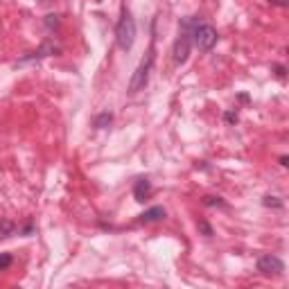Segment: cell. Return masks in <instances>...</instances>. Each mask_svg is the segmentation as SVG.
Segmentation results:
<instances>
[{
    "label": "cell",
    "instance_id": "obj_1",
    "mask_svg": "<svg viewBox=\"0 0 289 289\" xmlns=\"http://www.w3.org/2000/svg\"><path fill=\"white\" fill-rule=\"evenodd\" d=\"M115 41H118V48L122 52H129L134 48L136 41V20L131 16V12L127 7H122V14H120V20L115 25Z\"/></svg>",
    "mask_w": 289,
    "mask_h": 289
},
{
    "label": "cell",
    "instance_id": "obj_2",
    "mask_svg": "<svg viewBox=\"0 0 289 289\" xmlns=\"http://www.w3.org/2000/svg\"><path fill=\"white\" fill-rule=\"evenodd\" d=\"M151 68H154V48H149L147 57H145L143 61H140V66L136 68V72L131 75L129 88H127L129 95H138L140 91H145V86L149 84V72H151Z\"/></svg>",
    "mask_w": 289,
    "mask_h": 289
},
{
    "label": "cell",
    "instance_id": "obj_3",
    "mask_svg": "<svg viewBox=\"0 0 289 289\" xmlns=\"http://www.w3.org/2000/svg\"><path fill=\"white\" fill-rule=\"evenodd\" d=\"M190 36H192V43L199 48V52H210L215 48V43H217V30L208 23H201V20H197L192 25Z\"/></svg>",
    "mask_w": 289,
    "mask_h": 289
},
{
    "label": "cell",
    "instance_id": "obj_4",
    "mask_svg": "<svg viewBox=\"0 0 289 289\" xmlns=\"http://www.w3.org/2000/svg\"><path fill=\"white\" fill-rule=\"evenodd\" d=\"M197 23V18H183L181 20V32H178V39L174 41V61L176 64H186L188 61V55H190V45H192V36H190V30L192 25Z\"/></svg>",
    "mask_w": 289,
    "mask_h": 289
},
{
    "label": "cell",
    "instance_id": "obj_5",
    "mask_svg": "<svg viewBox=\"0 0 289 289\" xmlns=\"http://www.w3.org/2000/svg\"><path fill=\"white\" fill-rule=\"evenodd\" d=\"M257 271L265 273V276H280L282 271H285V262L280 260L278 255H260L257 257Z\"/></svg>",
    "mask_w": 289,
    "mask_h": 289
},
{
    "label": "cell",
    "instance_id": "obj_6",
    "mask_svg": "<svg viewBox=\"0 0 289 289\" xmlns=\"http://www.w3.org/2000/svg\"><path fill=\"white\" fill-rule=\"evenodd\" d=\"M50 55H59V45H55L52 41H45V43L41 45L39 50H34V52H30V55H25L23 59H20V64H25V61L43 59V57H50Z\"/></svg>",
    "mask_w": 289,
    "mask_h": 289
},
{
    "label": "cell",
    "instance_id": "obj_7",
    "mask_svg": "<svg viewBox=\"0 0 289 289\" xmlns=\"http://www.w3.org/2000/svg\"><path fill=\"white\" fill-rule=\"evenodd\" d=\"M165 217H167V210L163 206H154V208L145 210V213L138 217V222L140 224H154V222H163Z\"/></svg>",
    "mask_w": 289,
    "mask_h": 289
},
{
    "label": "cell",
    "instance_id": "obj_8",
    "mask_svg": "<svg viewBox=\"0 0 289 289\" xmlns=\"http://www.w3.org/2000/svg\"><path fill=\"white\" fill-rule=\"evenodd\" d=\"M149 194H151V183L147 181V178H140V181H136V186H134V199L138 203H143L149 199Z\"/></svg>",
    "mask_w": 289,
    "mask_h": 289
},
{
    "label": "cell",
    "instance_id": "obj_9",
    "mask_svg": "<svg viewBox=\"0 0 289 289\" xmlns=\"http://www.w3.org/2000/svg\"><path fill=\"white\" fill-rule=\"evenodd\" d=\"M111 120H113V113L104 111V113H99L97 118L93 120V127H95V129H104V127H109V124H111Z\"/></svg>",
    "mask_w": 289,
    "mask_h": 289
},
{
    "label": "cell",
    "instance_id": "obj_10",
    "mask_svg": "<svg viewBox=\"0 0 289 289\" xmlns=\"http://www.w3.org/2000/svg\"><path fill=\"white\" fill-rule=\"evenodd\" d=\"M12 262H14L12 253H0V271H7L12 267Z\"/></svg>",
    "mask_w": 289,
    "mask_h": 289
},
{
    "label": "cell",
    "instance_id": "obj_11",
    "mask_svg": "<svg viewBox=\"0 0 289 289\" xmlns=\"http://www.w3.org/2000/svg\"><path fill=\"white\" fill-rule=\"evenodd\" d=\"M45 28H48V30H57V28H59V16H55V14L45 16Z\"/></svg>",
    "mask_w": 289,
    "mask_h": 289
},
{
    "label": "cell",
    "instance_id": "obj_12",
    "mask_svg": "<svg viewBox=\"0 0 289 289\" xmlns=\"http://www.w3.org/2000/svg\"><path fill=\"white\" fill-rule=\"evenodd\" d=\"M203 206H224L219 197H203Z\"/></svg>",
    "mask_w": 289,
    "mask_h": 289
},
{
    "label": "cell",
    "instance_id": "obj_13",
    "mask_svg": "<svg viewBox=\"0 0 289 289\" xmlns=\"http://www.w3.org/2000/svg\"><path fill=\"white\" fill-rule=\"evenodd\" d=\"M265 206H273V208H282V201L278 197H265Z\"/></svg>",
    "mask_w": 289,
    "mask_h": 289
},
{
    "label": "cell",
    "instance_id": "obj_14",
    "mask_svg": "<svg viewBox=\"0 0 289 289\" xmlns=\"http://www.w3.org/2000/svg\"><path fill=\"white\" fill-rule=\"evenodd\" d=\"M199 230H201L206 238H213V228H210V224L208 222H199Z\"/></svg>",
    "mask_w": 289,
    "mask_h": 289
},
{
    "label": "cell",
    "instance_id": "obj_15",
    "mask_svg": "<svg viewBox=\"0 0 289 289\" xmlns=\"http://www.w3.org/2000/svg\"><path fill=\"white\" fill-rule=\"evenodd\" d=\"M224 120H226V122H228V124H235V122H238V113H233V111H226V113H224Z\"/></svg>",
    "mask_w": 289,
    "mask_h": 289
},
{
    "label": "cell",
    "instance_id": "obj_16",
    "mask_svg": "<svg viewBox=\"0 0 289 289\" xmlns=\"http://www.w3.org/2000/svg\"><path fill=\"white\" fill-rule=\"evenodd\" d=\"M276 70H278V77H285V68L282 66H276Z\"/></svg>",
    "mask_w": 289,
    "mask_h": 289
},
{
    "label": "cell",
    "instance_id": "obj_17",
    "mask_svg": "<svg viewBox=\"0 0 289 289\" xmlns=\"http://www.w3.org/2000/svg\"><path fill=\"white\" fill-rule=\"evenodd\" d=\"M271 3H276V5H280V7H285V0H271Z\"/></svg>",
    "mask_w": 289,
    "mask_h": 289
},
{
    "label": "cell",
    "instance_id": "obj_18",
    "mask_svg": "<svg viewBox=\"0 0 289 289\" xmlns=\"http://www.w3.org/2000/svg\"><path fill=\"white\" fill-rule=\"evenodd\" d=\"M41 3H50V0H41Z\"/></svg>",
    "mask_w": 289,
    "mask_h": 289
}]
</instances>
